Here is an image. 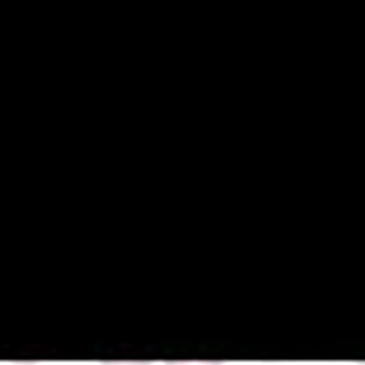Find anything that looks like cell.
<instances>
[{"label":"cell","mask_w":365,"mask_h":365,"mask_svg":"<svg viewBox=\"0 0 365 365\" xmlns=\"http://www.w3.org/2000/svg\"><path fill=\"white\" fill-rule=\"evenodd\" d=\"M163 365H224V361H163Z\"/></svg>","instance_id":"6da1fadb"},{"label":"cell","mask_w":365,"mask_h":365,"mask_svg":"<svg viewBox=\"0 0 365 365\" xmlns=\"http://www.w3.org/2000/svg\"><path fill=\"white\" fill-rule=\"evenodd\" d=\"M99 365H150V361H99Z\"/></svg>","instance_id":"7a4b0ae2"},{"label":"cell","mask_w":365,"mask_h":365,"mask_svg":"<svg viewBox=\"0 0 365 365\" xmlns=\"http://www.w3.org/2000/svg\"><path fill=\"white\" fill-rule=\"evenodd\" d=\"M14 365H39V361H14Z\"/></svg>","instance_id":"3957f363"}]
</instances>
